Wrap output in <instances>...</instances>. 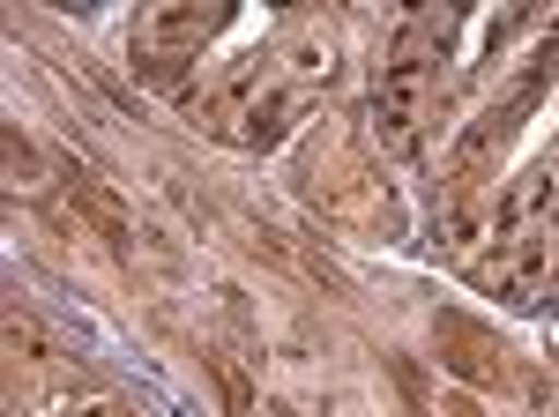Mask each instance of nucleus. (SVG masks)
I'll return each mask as SVG.
<instances>
[{
  "label": "nucleus",
  "instance_id": "7ed1b4c3",
  "mask_svg": "<svg viewBox=\"0 0 559 417\" xmlns=\"http://www.w3.org/2000/svg\"><path fill=\"white\" fill-rule=\"evenodd\" d=\"M216 31H224V8H150L134 23V75L142 83H179Z\"/></svg>",
  "mask_w": 559,
  "mask_h": 417
},
{
  "label": "nucleus",
  "instance_id": "39448f33",
  "mask_svg": "<svg viewBox=\"0 0 559 417\" xmlns=\"http://www.w3.org/2000/svg\"><path fill=\"white\" fill-rule=\"evenodd\" d=\"M329 75H336V45L321 38V31H299V38L284 45V60H276V83L299 90V97H313Z\"/></svg>",
  "mask_w": 559,
  "mask_h": 417
},
{
  "label": "nucleus",
  "instance_id": "20e7f679",
  "mask_svg": "<svg viewBox=\"0 0 559 417\" xmlns=\"http://www.w3.org/2000/svg\"><path fill=\"white\" fill-rule=\"evenodd\" d=\"M492 239H500V194H492V187H477V194H455V208L440 216V253L471 269V261L492 247Z\"/></svg>",
  "mask_w": 559,
  "mask_h": 417
},
{
  "label": "nucleus",
  "instance_id": "f03ea898",
  "mask_svg": "<svg viewBox=\"0 0 559 417\" xmlns=\"http://www.w3.org/2000/svg\"><path fill=\"white\" fill-rule=\"evenodd\" d=\"M471 284L492 291L500 306H537L559 284V224L552 231H508L471 261Z\"/></svg>",
  "mask_w": 559,
  "mask_h": 417
},
{
  "label": "nucleus",
  "instance_id": "423d86ee",
  "mask_svg": "<svg viewBox=\"0 0 559 417\" xmlns=\"http://www.w3.org/2000/svg\"><path fill=\"white\" fill-rule=\"evenodd\" d=\"M75 417H128L120 403H105V395H90V403H75Z\"/></svg>",
  "mask_w": 559,
  "mask_h": 417
},
{
  "label": "nucleus",
  "instance_id": "f257e3e1",
  "mask_svg": "<svg viewBox=\"0 0 559 417\" xmlns=\"http://www.w3.org/2000/svg\"><path fill=\"white\" fill-rule=\"evenodd\" d=\"M432 45H448V15H426L411 38L395 45V60H388L381 90H373V105H366V134L381 142V150H403V142H418V127L432 112Z\"/></svg>",
  "mask_w": 559,
  "mask_h": 417
}]
</instances>
